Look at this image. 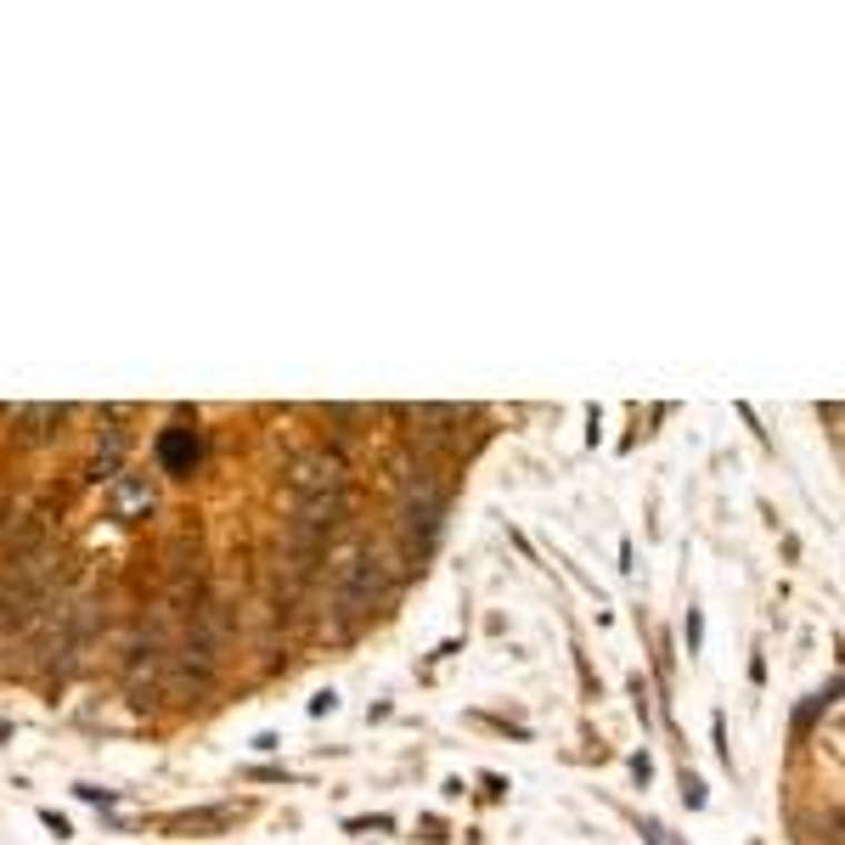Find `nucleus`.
<instances>
[{
  "label": "nucleus",
  "mask_w": 845,
  "mask_h": 845,
  "mask_svg": "<svg viewBox=\"0 0 845 845\" xmlns=\"http://www.w3.org/2000/svg\"><path fill=\"white\" fill-rule=\"evenodd\" d=\"M0 738H12V727H7V722H0Z\"/></svg>",
  "instance_id": "nucleus-13"
},
{
  "label": "nucleus",
  "mask_w": 845,
  "mask_h": 845,
  "mask_svg": "<svg viewBox=\"0 0 845 845\" xmlns=\"http://www.w3.org/2000/svg\"><path fill=\"white\" fill-rule=\"evenodd\" d=\"M389 592H395V564H389V553L361 547V553L345 564V575H338V615H345V626L361 620V615H372Z\"/></svg>",
  "instance_id": "nucleus-1"
},
{
  "label": "nucleus",
  "mask_w": 845,
  "mask_h": 845,
  "mask_svg": "<svg viewBox=\"0 0 845 845\" xmlns=\"http://www.w3.org/2000/svg\"><path fill=\"white\" fill-rule=\"evenodd\" d=\"M288 485L299 496H321V490H345V457L338 451H310L288 468Z\"/></svg>",
  "instance_id": "nucleus-4"
},
{
  "label": "nucleus",
  "mask_w": 845,
  "mask_h": 845,
  "mask_svg": "<svg viewBox=\"0 0 845 845\" xmlns=\"http://www.w3.org/2000/svg\"><path fill=\"white\" fill-rule=\"evenodd\" d=\"M119 463H125V435L119 429H108V440L97 446V457H91V468H84V479H91V485H113L119 479Z\"/></svg>",
  "instance_id": "nucleus-10"
},
{
  "label": "nucleus",
  "mask_w": 845,
  "mask_h": 845,
  "mask_svg": "<svg viewBox=\"0 0 845 845\" xmlns=\"http://www.w3.org/2000/svg\"><path fill=\"white\" fill-rule=\"evenodd\" d=\"M440 525H446V490L435 479H417L406 496H400V514H395V530H400V553L417 564L429 558V547L440 541Z\"/></svg>",
  "instance_id": "nucleus-2"
},
{
  "label": "nucleus",
  "mask_w": 845,
  "mask_h": 845,
  "mask_svg": "<svg viewBox=\"0 0 845 845\" xmlns=\"http://www.w3.org/2000/svg\"><path fill=\"white\" fill-rule=\"evenodd\" d=\"M350 519V496L345 490H321V496H305L299 514H294V530L316 536V541H332V530Z\"/></svg>",
  "instance_id": "nucleus-3"
},
{
  "label": "nucleus",
  "mask_w": 845,
  "mask_h": 845,
  "mask_svg": "<svg viewBox=\"0 0 845 845\" xmlns=\"http://www.w3.org/2000/svg\"><path fill=\"white\" fill-rule=\"evenodd\" d=\"M231 823H237V806H203V812L169 817L163 828H169V834H215V828H231Z\"/></svg>",
  "instance_id": "nucleus-9"
},
{
  "label": "nucleus",
  "mask_w": 845,
  "mask_h": 845,
  "mask_svg": "<svg viewBox=\"0 0 845 845\" xmlns=\"http://www.w3.org/2000/svg\"><path fill=\"white\" fill-rule=\"evenodd\" d=\"M62 422H68V406H51V400L23 406V411L12 417V440H18L23 451H40V446H51V440H57Z\"/></svg>",
  "instance_id": "nucleus-6"
},
{
  "label": "nucleus",
  "mask_w": 845,
  "mask_h": 845,
  "mask_svg": "<svg viewBox=\"0 0 845 845\" xmlns=\"http://www.w3.org/2000/svg\"><path fill=\"white\" fill-rule=\"evenodd\" d=\"M163 670H169V654H163V643H141L136 654H130V665H125V694L130 699H152L158 694V683H163Z\"/></svg>",
  "instance_id": "nucleus-7"
},
{
  "label": "nucleus",
  "mask_w": 845,
  "mask_h": 845,
  "mask_svg": "<svg viewBox=\"0 0 845 845\" xmlns=\"http://www.w3.org/2000/svg\"><path fill=\"white\" fill-rule=\"evenodd\" d=\"M108 507H113V519H147L152 507H158V490H152V479H147V474H119V479H113Z\"/></svg>",
  "instance_id": "nucleus-8"
},
{
  "label": "nucleus",
  "mask_w": 845,
  "mask_h": 845,
  "mask_svg": "<svg viewBox=\"0 0 845 845\" xmlns=\"http://www.w3.org/2000/svg\"><path fill=\"white\" fill-rule=\"evenodd\" d=\"M12 525V496H0V530Z\"/></svg>",
  "instance_id": "nucleus-12"
},
{
  "label": "nucleus",
  "mask_w": 845,
  "mask_h": 845,
  "mask_svg": "<svg viewBox=\"0 0 845 845\" xmlns=\"http://www.w3.org/2000/svg\"><path fill=\"white\" fill-rule=\"evenodd\" d=\"M40 823H46V828H51V834H57V839H62V834H68V817H57V812H40Z\"/></svg>",
  "instance_id": "nucleus-11"
},
{
  "label": "nucleus",
  "mask_w": 845,
  "mask_h": 845,
  "mask_svg": "<svg viewBox=\"0 0 845 845\" xmlns=\"http://www.w3.org/2000/svg\"><path fill=\"white\" fill-rule=\"evenodd\" d=\"M198 463H203V435L187 429V422H169V429L158 435V468L176 474V479H187Z\"/></svg>",
  "instance_id": "nucleus-5"
}]
</instances>
